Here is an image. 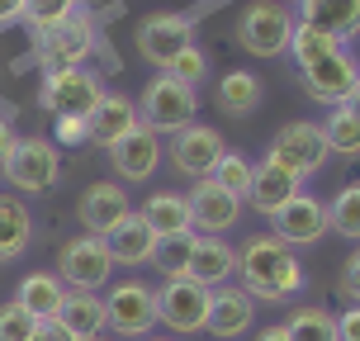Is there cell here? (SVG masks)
<instances>
[{
    "label": "cell",
    "mask_w": 360,
    "mask_h": 341,
    "mask_svg": "<svg viewBox=\"0 0 360 341\" xmlns=\"http://www.w3.org/2000/svg\"><path fill=\"white\" fill-rule=\"evenodd\" d=\"M237 275H242V289L252 299H289L304 289V266L299 256L289 252L280 237H252L242 252H237Z\"/></svg>",
    "instance_id": "6da1fadb"
},
{
    "label": "cell",
    "mask_w": 360,
    "mask_h": 341,
    "mask_svg": "<svg viewBox=\"0 0 360 341\" xmlns=\"http://www.w3.org/2000/svg\"><path fill=\"white\" fill-rule=\"evenodd\" d=\"M199 114V95L190 86H180V81H171V76H157V81H147L143 100H138V119H143V128H152L157 138H176V133H185V128L195 124Z\"/></svg>",
    "instance_id": "7a4b0ae2"
},
{
    "label": "cell",
    "mask_w": 360,
    "mask_h": 341,
    "mask_svg": "<svg viewBox=\"0 0 360 341\" xmlns=\"http://www.w3.org/2000/svg\"><path fill=\"white\" fill-rule=\"evenodd\" d=\"M294 10L280 0H247V10L237 19V48H247L252 57H280L289 53L294 38Z\"/></svg>",
    "instance_id": "3957f363"
},
{
    "label": "cell",
    "mask_w": 360,
    "mask_h": 341,
    "mask_svg": "<svg viewBox=\"0 0 360 341\" xmlns=\"http://www.w3.org/2000/svg\"><path fill=\"white\" fill-rule=\"evenodd\" d=\"M0 176L10 180V190L19 195H48L62 176V157H57V143L48 138H15V152L5 157Z\"/></svg>",
    "instance_id": "277c9868"
},
{
    "label": "cell",
    "mask_w": 360,
    "mask_h": 341,
    "mask_svg": "<svg viewBox=\"0 0 360 341\" xmlns=\"http://www.w3.org/2000/svg\"><path fill=\"white\" fill-rule=\"evenodd\" d=\"M100 100H105V81L95 72H86V67L48 72L43 76V90H38V105L48 109L53 119H90Z\"/></svg>",
    "instance_id": "5b68a950"
},
{
    "label": "cell",
    "mask_w": 360,
    "mask_h": 341,
    "mask_svg": "<svg viewBox=\"0 0 360 341\" xmlns=\"http://www.w3.org/2000/svg\"><path fill=\"white\" fill-rule=\"evenodd\" d=\"M105 327L124 341L152 337V327H157V289L143 285V280H119L105 299Z\"/></svg>",
    "instance_id": "8992f818"
},
{
    "label": "cell",
    "mask_w": 360,
    "mask_h": 341,
    "mask_svg": "<svg viewBox=\"0 0 360 341\" xmlns=\"http://www.w3.org/2000/svg\"><path fill=\"white\" fill-rule=\"evenodd\" d=\"M327 157H332V152H327V143H323V128L308 124V119H294V124H285L275 138H270V152H266V162L285 166L294 180L318 176Z\"/></svg>",
    "instance_id": "52a82bcc"
},
{
    "label": "cell",
    "mask_w": 360,
    "mask_h": 341,
    "mask_svg": "<svg viewBox=\"0 0 360 341\" xmlns=\"http://www.w3.org/2000/svg\"><path fill=\"white\" fill-rule=\"evenodd\" d=\"M95 53V19L81 10L67 24H57L48 34H34V57L43 62V72H72L86 67V57Z\"/></svg>",
    "instance_id": "ba28073f"
},
{
    "label": "cell",
    "mask_w": 360,
    "mask_h": 341,
    "mask_svg": "<svg viewBox=\"0 0 360 341\" xmlns=\"http://www.w3.org/2000/svg\"><path fill=\"white\" fill-rule=\"evenodd\" d=\"M109 275H114V261L105 252V237H72V242H62V252H57V280L72 289V294H100Z\"/></svg>",
    "instance_id": "9c48e42d"
},
{
    "label": "cell",
    "mask_w": 360,
    "mask_h": 341,
    "mask_svg": "<svg viewBox=\"0 0 360 341\" xmlns=\"http://www.w3.org/2000/svg\"><path fill=\"white\" fill-rule=\"evenodd\" d=\"M209 294H214V289L195 285V280H185V275L162 280V289H157V323L171 327L176 337L204 332V327H209Z\"/></svg>",
    "instance_id": "30bf717a"
},
{
    "label": "cell",
    "mask_w": 360,
    "mask_h": 341,
    "mask_svg": "<svg viewBox=\"0 0 360 341\" xmlns=\"http://www.w3.org/2000/svg\"><path fill=\"white\" fill-rule=\"evenodd\" d=\"M195 43V19L190 15H147L138 24V53L152 62V67H171L185 48Z\"/></svg>",
    "instance_id": "8fae6325"
},
{
    "label": "cell",
    "mask_w": 360,
    "mask_h": 341,
    "mask_svg": "<svg viewBox=\"0 0 360 341\" xmlns=\"http://www.w3.org/2000/svg\"><path fill=\"white\" fill-rule=\"evenodd\" d=\"M299 81H304V90L318 100V105H327V109L351 105V95L360 90V62H351L346 53H332V57H323V62L304 67Z\"/></svg>",
    "instance_id": "7c38bea8"
},
{
    "label": "cell",
    "mask_w": 360,
    "mask_h": 341,
    "mask_svg": "<svg viewBox=\"0 0 360 341\" xmlns=\"http://www.w3.org/2000/svg\"><path fill=\"white\" fill-rule=\"evenodd\" d=\"M270 223H275L270 237H280L289 252H294V247H313V242H323V237L332 233V228H327V204L313 199V195H294Z\"/></svg>",
    "instance_id": "4fadbf2b"
},
{
    "label": "cell",
    "mask_w": 360,
    "mask_h": 341,
    "mask_svg": "<svg viewBox=\"0 0 360 341\" xmlns=\"http://www.w3.org/2000/svg\"><path fill=\"white\" fill-rule=\"evenodd\" d=\"M128 214H133V199H128V190L119 180H95V185H86L81 190V204H76V218H81V228L90 237H105Z\"/></svg>",
    "instance_id": "5bb4252c"
},
{
    "label": "cell",
    "mask_w": 360,
    "mask_h": 341,
    "mask_svg": "<svg viewBox=\"0 0 360 341\" xmlns=\"http://www.w3.org/2000/svg\"><path fill=\"white\" fill-rule=\"evenodd\" d=\"M223 152H228V143L218 138V128L190 124L185 133H176V143H171V166H176L180 176H190V180H209Z\"/></svg>",
    "instance_id": "9a60e30c"
},
{
    "label": "cell",
    "mask_w": 360,
    "mask_h": 341,
    "mask_svg": "<svg viewBox=\"0 0 360 341\" xmlns=\"http://www.w3.org/2000/svg\"><path fill=\"white\" fill-rule=\"evenodd\" d=\"M109 162H114V176L119 185H143V180L157 176V166H162V138L152 133V128H133L124 143L109 147Z\"/></svg>",
    "instance_id": "2e32d148"
},
{
    "label": "cell",
    "mask_w": 360,
    "mask_h": 341,
    "mask_svg": "<svg viewBox=\"0 0 360 341\" xmlns=\"http://www.w3.org/2000/svg\"><path fill=\"white\" fill-rule=\"evenodd\" d=\"M190 218H195V233L199 237H218L237 228V218H242V199H233L228 190H218L214 180H195V190H190Z\"/></svg>",
    "instance_id": "e0dca14e"
},
{
    "label": "cell",
    "mask_w": 360,
    "mask_h": 341,
    "mask_svg": "<svg viewBox=\"0 0 360 341\" xmlns=\"http://www.w3.org/2000/svg\"><path fill=\"white\" fill-rule=\"evenodd\" d=\"M233 275H237V247L233 242L195 233V252H190L185 280H195V285H204V289H223Z\"/></svg>",
    "instance_id": "ac0fdd59"
},
{
    "label": "cell",
    "mask_w": 360,
    "mask_h": 341,
    "mask_svg": "<svg viewBox=\"0 0 360 341\" xmlns=\"http://www.w3.org/2000/svg\"><path fill=\"white\" fill-rule=\"evenodd\" d=\"M143 124L138 119V105L128 100V95H114V90H105V100L95 105V114L86 119V133H90V143L95 147H114V143H124L133 128Z\"/></svg>",
    "instance_id": "d6986e66"
},
{
    "label": "cell",
    "mask_w": 360,
    "mask_h": 341,
    "mask_svg": "<svg viewBox=\"0 0 360 341\" xmlns=\"http://www.w3.org/2000/svg\"><path fill=\"white\" fill-rule=\"evenodd\" d=\"M252 304H256V299L242 285L214 289V294H209V332H214V337H223V341L242 337V332L252 327V318H256Z\"/></svg>",
    "instance_id": "ffe728a7"
},
{
    "label": "cell",
    "mask_w": 360,
    "mask_h": 341,
    "mask_svg": "<svg viewBox=\"0 0 360 341\" xmlns=\"http://www.w3.org/2000/svg\"><path fill=\"white\" fill-rule=\"evenodd\" d=\"M294 195H304V180H294L285 166H275V162H261L252 176V190H247V204H252L256 214L275 218Z\"/></svg>",
    "instance_id": "44dd1931"
},
{
    "label": "cell",
    "mask_w": 360,
    "mask_h": 341,
    "mask_svg": "<svg viewBox=\"0 0 360 341\" xmlns=\"http://www.w3.org/2000/svg\"><path fill=\"white\" fill-rule=\"evenodd\" d=\"M15 304L24 308L29 318H38V323H57V313H62V304H67V285L57 280L53 270H34V275L19 280Z\"/></svg>",
    "instance_id": "7402d4cb"
},
{
    "label": "cell",
    "mask_w": 360,
    "mask_h": 341,
    "mask_svg": "<svg viewBox=\"0 0 360 341\" xmlns=\"http://www.w3.org/2000/svg\"><path fill=\"white\" fill-rule=\"evenodd\" d=\"M299 19L313 24V29H323L327 38H360V0H304L299 5Z\"/></svg>",
    "instance_id": "603a6c76"
},
{
    "label": "cell",
    "mask_w": 360,
    "mask_h": 341,
    "mask_svg": "<svg viewBox=\"0 0 360 341\" xmlns=\"http://www.w3.org/2000/svg\"><path fill=\"white\" fill-rule=\"evenodd\" d=\"M105 252L114 266H143V261H152V252H157V237H152V228H147L138 214H128L119 228H109L105 233Z\"/></svg>",
    "instance_id": "cb8c5ba5"
},
{
    "label": "cell",
    "mask_w": 360,
    "mask_h": 341,
    "mask_svg": "<svg viewBox=\"0 0 360 341\" xmlns=\"http://www.w3.org/2000/svg\"><path fill=\"white\" fill-rule=\"evenodd\" d=\"M138 218H143L147 228H152V237H157V242H162V237L195 233L190 199H185V195H171V190H162V195H147V204L138 209Z\"/></svg>",
    "instance_id": "d4e9b609"
},
{
    "label": "cell",
    "mask_w": 360,
    "mask_h": 341,
    "mask_svg": "<svg viewBox=\"0 0 360 341\" xmlns=\"http://www.w3.org/2000/svg\"><path fill=\"white\" fill-rule=\"evenodd\" d=\"M57 323H62V332L72 341H95L105 337V299L100 294H72L67 289V304H62V313H57Z\"/></svg>",
    "instance_id": "484cf974"
},
{
    "label": "cell",
    "mask_w": 360,
    "mask_h": 341,
    "mask_svg": "<svg viewBox=\"0 0 360 341\" xmlns=\"http://www.w3.org/2000/svg\"><path fill=\"white\" fill-rule=\"evenodd\" d=\"M34 242V214L19 195H0V266L19 261V252Z\"/></svg>",
    "instance_id": "4316f807"
},
{
    "label": "cell",
    "mask_w": 360,
    "mask_h": 341,
    "mask_svg": "<svg viewBox=\"0 0 360 341\" xmlns=\"http://www.w3.org/2000/svg\"><path fill=\"white\" fill-rule=\"evenodd\" d=\"M261 95H266V86H261L256 72H223V81H218V90H214L218 109L233 114V119H247V114L261 105Z\"/></svg>",
    "instance_id": "83f0119b"
},
{
    "label": "cell",
    "mask_w": 360,
    "mask_h": 341,
    "mask_svg": "<svg viewBox=\"0 0 360 341\" xmlns=\"http://www.w3.org/2000/svg\"><path fill=\"white\" fill-rule=\"evenodd\" d=\"M318 128H323V143L332 157H360V119L351 114V105L327 109V119Z\"/></svg>",
    "instance_id": "f1b7e54d"
},
{
    "label": "cell",
    "mask_w": 360,
    "mask_h": 341,
    "mask_svg": "<svg viewBox=\"0 0 360 341\" xmlns=\"http://www.w3.org/2000/svg\"><path fill=\"white\" fill-rule=\"evenodd\" d=\"M332 53H342V43L337 38H327L323 29H313V24H294V38H289V57L299 62V72L304 67H313V62H323V57H332Z\"/></svg>",
    "instance_id": "f546056e"
},
{
    "label": "cell",
    "mask_w": 360,
    "mask_h": 341,
    "mask_svg": "<svg viewBox=\"0 0 360 341\" xmlns=\"http://www.w3.org/2000/svg\"><path fill=\"white\" fill-rule=\"evenodd\" d=\"M327 228H332L337 237L360 242V180L342 185V190H337V199L327 204Z\"/></svg>",
    "instance_id": "4dcf8cb0"
},
{
    "label": "cell",
    "mask_w": 360,
    "mask_h": 341,
    "mask_svg": "<svg viewBox=\"0 0 360 341\" xmlns=\"http://www.w3.org/2000/svg\"><path fill=\"white\" fill-rule=\"evenodd\" d=\"M252 176H256V166L247 162V152H233V147H228V152L218 157V166H214V176H209V180H214L218 190H228L233 199H247Z\"/></svg>",
    "instance_id": "1f68e13d"
},
{
    "label": "cell",
    "mask_w": 360,
    "mask_h": 341,
    "mask_svg": "<svg viewBox=\"0 0 360 341\" xmlns=\"http://www.w3.org/2000/svg\"><path fill=\"white\" fill-rule=\"evenodd\" d=\"M289 341H337V318L327 308H299L285 323Z\"/></svg>",
    "instance_id": "d6a6232c"
},
{
    "label": "cell",
    "mask_w": 360,
    "mask_h": 341,
    "mask_svg": "<svg viewBox=\"0 0 360 341\" xmlns=\"http://www.w3.org/2000/svg\"><path fill=\"white\" fill-rule=\"evenodd\" d=\"M72 15H81V0H24V24L34 34H48L57 24H67Z\"/></svg>",
    "instance_id": "836d02e7"
},
{
    "label": "cell",
    "mask_w": 360,
    "mask_h": 341,
    "mask_svg": "<svg viewBox=\"0 0 360 341\" xmlns=\"http://www.w3.org/2000/svg\"><path fill=\"white\" fill-rule=\"evenodd\" d=\"M190 252H195V233L162 237V242H157V252H152V266L162 270L166 280H176V275H185V266H190Z\"/></svg>",
    "instance_id": "e575fe53"
},
{
    "label": "cell",
    "mask_w": 360,
    "mask_h": 341,
    "mask_svg": "<svg viewBox=\"0 0 360 341\" xmlns=\"http://www.w3.org/2000/svg\"><path fill=\"white\" fill-rule=\"evenodd\" d=\"M166 76H171V81H180V86H190V90H199V81L209 76V57H204L195 43H190V48H185V53H180L176 62L166 67Z\"/></svg>",
    "instance_id": "d590c367"
},
{
    "label": "cell",
    "mask_w": 360,
    "mask_h": 341,
    "mask_svg": "<svg viewBox=\"0 0 360 341\" xmlns=\"http://www.w3.org/2000/svg\"><path fill=\"white\" fill-rule=\"evenodd\" d=\"M34 327H38V318H29L15 299L0 308V341H29V337H34Z\"/></svg>",
    "instance_id": "8d00e7d4"
},
{
    "label": "cell",
    "mask_w": 360,
    "mask_h": 341,
    "mask_svg": "<svg viewBox=\"0 0 360 341\" xmlns=\"http://www.w3.org/2000/svg\"><path fill=\"white\" fill-rule=\"evenodd\" d=\"M81 143H90L86 119H57V147H81Z\"/></svg>",
    "instance_id": "74e56055"
},
{
    "label": "cell",
    "mask_w": 360,
    "mask_h": 341,
    "mask_svg": "<svg viewBox=\"0 0 360 341\" xmlns=\"http://www.w3.org/2000/svg\"><path fill=\"white\" fill-rule=\"evenodd\" d=\"M337 341H360V304L337 318Z\"/></svg>",
    "instance_id": "f35d334b"
},
{
    "label": "cell",
    "mask_w": 360,
    "mask_h": 341,
    "mask_svg": "<svg viewBox=\"0 0 360 341\" xmlns=\"http://www.w3.org/2000/svg\"><path fill=\"white\" fill-rule=\"evenodd\" d=\"M342 289L360 304V252H356V256H346V266H342Z\"/></svg>",
    "instance_id": "ab89813d"
},
{
    "label": "cell",
    "mask_w": 360,
    "mask_h": 341,
    "mask_svg": "<svg viewBox=\"0 0 360 341\" xmlns=\"http://www.w3.org/2000/svg\"><path fill=\"white\" fill-rule=\"evenodd\" d=\"M24 19V0H0V29H10Z\"/></svg>",
    "instance_id": "60d3db41"
},
{
    "label": "cell",
    "mask_w": 360,
    "mask_h": 341,
    "mask_svg": "<svg viewBox=\"0 0 360 341\" xmlns=\"http://www.w3.org/2000/svg\"><path fill=\"white\" fill-rule=\"evenodd\" d=\"M29 341H72V337L62 332V323H38V327H34V337H29Z\"/></svg>",
    "instance_id": "b9f144b4"
},
{
    "label": "cell",
    "mask_w": 360,
    "mask_h": 341,
    "mask_svg": "<svg viewBox=\"0 0 360 341\" xmlns=\"http://www.w3.org/2000/svg\"><path fill=\"white\" fill-rule=\"evenodd\" d=\"M10 152H15V128L0 119V166H5V157H10Z\"/></svg>",
    "instance_id": "7bdbcfd3"
},
{
    "label": "cell",
    "mask_w": 360,
    "mask_h": 341,
    "mask_svg": "<svg viewBox=\"0 0 360 341\" xmlns=\"http://www.w3.org/2000/svg\"><path fill=\"white\" fill-rule=\"evenodd\" d=\"M256 341H289V332H285V323H275V327H266Z\"/></svg>",
    "instance_id": "ee69618b"
},
{
    "label": "cell",
    "mask_w": 360,
    "mask_h": 341,
    "mask_svg": "<svg viewBox=\"0 0 360 341\" xmlns=\"http://www.w3.org/2000/svg\"><path fill=\"white\" fill-rule=\"evenodd\" d=\"M351 114H356V119H360V90H356V95H351Z\"/></svg>",
    "instance_id": "f6af8a7d"
},
{
    "label": "cell",
    "mask_w": 360,
    "mask_h": 341,
    "mask_svg": "<svg viewBox=\"0 0 360 341\" xmlns=\"http://www.w3.org/2000/svg\"><path fill=\"white\" fill-rule=\"evenodd\" d=\"M280 5H289V10H294V5H304V0H280Z\"/></svg>",
    "instance_id": "bcb514c9"
},
{
    "label": "cell",
    "mask_w": 360,
    "mask_h": 341,
    "mask_svg": "<svg viewBox=\"0 0 360 341\" xmlns=\"http://www.w3.org/2000/svg\"><path fill=\"white\" fill-rule=\"evenodd\" d=\"M143 341H171V337H143Z\"/></svg>",
    "instance_id": "7dc6e473"
},
{
    "label": "cell",
    "mask_w": 360,
    "mask_h": 341,
    "mask_svg": "<svg viewBox=\"0 0 360 341\" xmlns=\"http://www.w3.org/2000/svg\"><path fill=\"white\" fill-rule=\"evenodd\" d=\"M95 341H105V337H95Z\"/></svg>",
    "instance_id": "c3c4849f"
}]
</instances>
